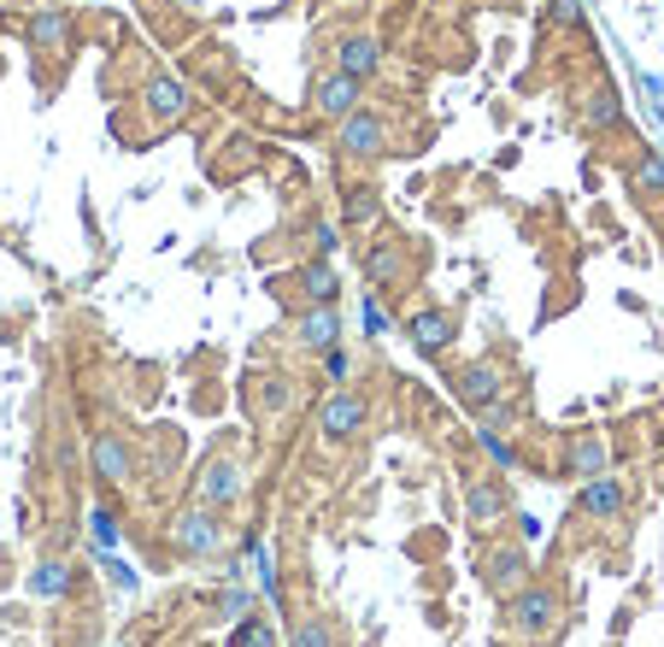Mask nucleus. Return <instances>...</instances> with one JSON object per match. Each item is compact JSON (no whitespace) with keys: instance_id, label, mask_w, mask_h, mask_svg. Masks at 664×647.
<instances>
[{"instance_id":"1","label":"nucleus","mask_w":664,"mask_h":647,"mask_svg":"<svg viewBox=\"0 0 664 647\" xmlns=\"http://www.w3.org/2000/svg\"><path fill=\"white\" fill-rule=\"evenodd\" d=\"M500 607H506V630H512V636H524V642H547V636L559 630V618H565V600H559V588H547V583H536V577L517 588V595H506Z\"/></svg>"},{"instance_id":"2","label":"nucleus","mask_w":664,"mask_h":647,"mask_svg":"<svg viewBox=\"0 0 664 647\" xmlns=\"http://www.w3.org/2000/svg\"><path fill=\"white\" fill-rule=\"evenodd\" d=\"M388 148H394V124H388L377 107H353L348 119L336 124V160L365 165V160H383Z\"/></svg>"},{"instance_id":"3","label":"nucleus","mask_w":664,"mask_h":647,"mask_svg":"<svg viewBox=\"0 0 664 647\" xmlns=\"http://www.w3.org/2000/svg\"><path fill=\"white\" fill-rule=\"evenodd\" d=\"M165 536H171V548L177 553H189V559H212V553H224V512H212V507H200V500H189L177 518L165 524Z\"/></svg>"},{"instance_id":"4","label":"nucleus","mask_w":664,"mask_h":647,"mask_svg":"<svg viewBox=\"0 0 664 647\" xmlns=\"http://www.w3.org/2000/svg\"><path fill=\"white\" fill-rule=\"evenodd\" d=\"M365 419H371V407H365L359 388H329V395L317 400V441H324V448H348V441L365 436Z\"/></svg>"},{"instance_id":"5","label":"nucleus","mask_w":664,"mask_h":647,"mask_svg":"<svg viewBox=\"0 0 664 647\" xmlns=\"http://www.w3.org/2000/svg\"><path fill=\"white\" fill-rule=\"evenodd\" d=\"M195 500L212 512H229L248 500V465H241L236 453H212L206 465L195 471Z\"/></svg>"},{"instance_id":"6","label":"nucleus","mask_w":664,"mask_h":647,"mask_svg":"<svg viewBox=\"0 0 664 647\" xmlns=\"http://www.w3.org/2000/svg\"><path fill=\"white\" fill-rule=\"evenodd\" d=\"M453 395H459V407H471V412L500 407V400H506V371H500V359H471V365H459Z\"/></svg>"},{"instance_id":"7","label":"nucleus","mask_w":664,"mask_h":647,"mask_svg":"<svg viewBox=\"0 0 664 647\" xmlns=\"http://www.w3.org/2000/svg\"><path fill=\"white\" fill-rule=\"evenodd\" d=\"M476 571H483V588H488V595H494V600H506V595H517V588L529 583V548H524V542H506V548H488V553H483V565H476Z\"/></svg>"},{"instance_id":"8","label":"nucleus","mask_w":664,"mask_h":647,"mask_svg":"<svg viewBox=\"0 0 664 647\" xmlns=\"http://www.w3.org/2000/svg\"><path fill=\"white\" fill-rule=\"evenodd\" d=\"M89 471H95L100 483H112V488L136 483V448H129L118 430H95V441H89Z\"/></svg>"},{"instance_id":"9","label":"nucleus","mask_w":664,"mask_h":647,"mask_svg":"<svg viewBox=\"0 0 664 647\" xmlns=\"http://www.w3.org/2000/svg\"><path fill=\"white\" fill-rule=\"evenodd\" d=\"M506 512H512V488L500 483L494 471H476V477L465 483V518H471V530H494Z\"/></svg>"},{"instance_id":"10","label":"nucleus","mask_w":664,"mask_h":647,"mask_svg":"<svg viewBox=\"0 0 664 647\" xmlns=\"http://www.w3.org/2000/svg\"><path fill=\"white\" fill-rule=\"evenodd\" d=\"M359 100H365V83L348 77V71H324V77H312V112H317V119L341 124Z\"/></svg>"},{"instance_id":"11","label":"nucleus","mask_w":664,"mask_h":647,"mask_svg":"<svg viewBox=\"0 0 664 647\" xmlns=\"http://www.w3.org/2000/svg\"><path fill=\"white\" fill-rule=\"evenodd\" d=\"M30 53H41V60H65L71 53V12L65 7H41L30 18Z\"/></svg>"},{"instance_id":"12","label":"nucleus","mask_w":664,"mask_h":647,"mask_svg":"<svg viewBox=\"0 0 664 647\" xmlns=\"http://www.w3.org/2000/svg\"><path fill=\"white\" fill-rule=\"evenodd\" d=\"M295 341L306 353H324V348H336L341 341V307L336 300H324V307H306L300 312V324H295Z\"/></svg>"},{"instance_id":"13","label":"nucleus","mask_w":664,"mask_h":647,"mask_svg":"<svg viewBox=\"0 0 664 647\" xmlns=\"http://www.w3.org/2000/svg\"><path fill=\"white\" fill-rule=\"evenodd\" d=\"M365 277L377 283V289H400V283L412 277V253H406V241H377V248L365 253Z\"/></svg>"},{"instance_id":"14","label":"nucleus","mask_w":664,"mask_h":647,"mask_svg":"<svg viewBox=\"0 0 664 647\" xmlns=\"http://www.w3.org/2000/svg\"><path fill=\"white\" fill-rule=\"evenodd\" d=\"M295 295H300V307H324V300H336L341 295L336 259H306V265L295 271Z\"/></svg>"},{"instance_id":"15","label":"nucleus","mask_w":664,"mask_h":647,"mask_svg":"<svg viewBox=\"0 0 664 647\" xmlns=\"http://www.w3.org/2000/svg\"><path fill=\"white\" fill-rule=\"evenodd\" d=\"M576 512H582V518H617V512H624V483H617L612 471L588 477L582 495H576Z\"/></svg>"},{"instance_id":"16","label":"nucleus","mask_w":664,"mask_h":647,"mask_svg":"<svg viewBox=\"0 0 664 647\" xmlns=\"http://www.w3.org/2000/svg\"><path fill=\"white\" fill-rule=\"evenodd\" d=\"M336 71H348V77H359V83L377 77V71H383V41L377 36H348L336 48Z\"/></svg>"},{"instance_id":"17","label":"nucleus","mask_w":664,"mask_h":647,"mask_svg":"<svg viewBox=\"0 0 664 647\" xmlns=\"http://www.w3.org/2000/svg\"><path fill=\"white\" fill-rule=\"evenodd\" d=\"M453 329H459L453 312H441V307H424V312H412V319H406V336H412L424 353H441L447 341H453Z\"/></svg>"},{"instance_id":"18","label":"nucleus","mask_w":664,"mask_h":647,"mask_svg":"<svg viewBox=\"0 0 664 647\" xmlns=\"http://www.w3.org/2000/svg\"><path fill=\"white\" fill-rule=\"evenodd\" d=\"M71 588H77V565H65V559H41L30 571V595L41 600H65Z\"/></svg>"},{"instance_id":"19","label":"nucleus","mask_w":664,"mask_h":647,"mask_svg":"<svg viewBox=\"0 0 664 647\" xmlns=\"http://www.w3.org/2000/svg\"><path fill=\"white\" fill-rule=\"evenodd\" d=\"M576 112H582L588 129H617V124H624V100H617L612 89H588Z\"/></svg>"},{"instance_id":"20","label":"nucleus","mask_w":664,"mask_h":647,"mask_svg":"<svg viewBox=\"0 0 664 647\" xmlns=\"http://www.w3.org/2000/svg\"><path fill=\"white\" fill-rule=\"evenodd\" d=\"M288 647H336V618L329 612H300L288 630Z\"/></svg>"},{"instance_id":"21","label":"nucleus","mask_w":664,"mask_h":647,"mask_svg":"<svg viewBox=\"0 0 664 647\" xmlns=\"http://www.w3.org/2000/svg\"><path fill=\"white\" fill-rule=\"evenodd\" d=\"M605 471V448H600V436H576L571 441V453H565V477H600Z\"/></svg>"},{"instance_id":"22","label":"nucleus","mask_w":664,"mask_h":647,"mask_svg":"<svg viewBox=\"0 0 664 647\" xmlns=\"http://www.w3.org/2000/svg\"><path fill=\"white\" fill-rule=\"evenodd\" d=\"M148 107L159 112V124H177L183 112H189V95H183V83L153 77V83H148Z\"/></svg>"},{"instance_id":"23","label":"nucleus","mask_w":664,"mask_h":647,"mask_svg":"<svg viewBox=\"0 0 664 647\" xmlns=\"http://www.w3.org/2000/svg\"><path fill=\"white\" fill-rule=\"evenodd\" d=\"M229 647H283V636H277V624H271V618L248 612V618H236V624H229Z\"/></svg>"},{"instance_id":"24","label":"nucleus","mask_w":664,"mask_h":647,"mask_svg":"<svg viewBox=\"0 0 664 647\" xmlns=\"http://www.w3.org/2000/svg\"><path fill=\"white\" fill-rule=\"evenodd\" d=\"M253 407L265 412V419H277L283 407H295V383L288 377H259L253 383Z\"/></svg>"},{"instance_id":"25","label":"nucleus","mask_w":664,"mask_h":647,"mask_svg":"<svg viewBox=\"0 0 664 647\" xmlns=\"http://www.w3.org/2000/svg\"><path fill=\"white\" fill-rule=\"evenodd\" d=\"M341 212H348V224H371V219L383 212V195L371 189V183H353V189H348V207H341Z\"/></svg>"},{"instance_id":"26","label":"nucleus","mask_w":664,"mask_h":647,"mask_svg":"<svg viewBox=\"0 0 664 647\" xmlns=\"http://www.w3.org/2000/svg\"><path fill=\"white\" fill-rule=\"evenodd\" d=\"M248 612H253V588L241 577H229L224 595H218V618H224V624H236V618H248Z\"/></svg>"},{"instance_id":"27","label":"nucleus","mask_w":664,"mask_h":647,"mask_svg":"<svg viewBox=\"0 0 664 647\" xmlns=\"http://www.w3.org/2000/svg\"><path fill=\"white\" fill-rule=\"evenodd\" d=\"M629 183H635V195H664V160L659 153H641L629 171Z\"/></svg>"},{"instance_id":"28","label":"nucleus","mask_w":664,"mask_h":647,"mask_svg":"<svg viewBox=\"0 0 664 647\" xmlns=\"http://www.w3.org/2000/svg\"><path fill=\"white\" fill-rule=\"evenodd\" d=\"M476 441H483V448L494 453V465H517V448H512V436H506V430H494V424H483V419H476Z\"/></svg>"},{"instance_id":"29","label":"nucleus","mask_w":664,"mask_h":647,"mask_svg":"<svg viewBox=\"0 0 664 647\" xmlns=\"http://www.w3.org/2000/svg\"><path fill=\"white\" fill-rule=\"evenodd\" d=\"M89 542H95V553H100V548H112V542H118V512L95 507V512H89Z\"/></svg>"},{"instance_id":"30","label":"nucleus","mask_w":664,"mask_h":647,"mask_svg":"<svg viewBox=\"0 0 664 647\" xmlns=\"http://www.w3.org/2000/svg\"><path fill=\"white\" fill-rule=\"evenodd\" d=\"M317 359H324V383H348V371H353V359H348V348H341V341H336V348H324V353H317Z\"/></svg>"},{"instance_id":"31","label":"nucleus","mask_w":664,"mask_h":647,"mask_svg":"<svg viewBox=\"0 0 664 647\" xmlns=\"http://www.w3.org/2000/svg\"><path fill=\"white\" fill-rule=\"evenodd\" d=\"M336 241H341L336 224H312V259H329V253H336Z\"/></svg>"},{"instance_id":"32","label":"nucleus","mask_w":664,"mask_h":647,"mask_svg":"<svg viewBox=\"0 0 664 647\" xmlns=\"http://www.w3.org/2000/svg\"><path fill=\"white\" fill-rule=\"evenodd\" d=\"M582 18V0H553V7H547V24H576Z\"/></svg>"},{"instance_id":"33","label":"nucleus","mask_w":664,"mask_h":647,"mask_svg":"<svg viewBox=\"0 0 664 647\" xmlns=\"http://www.w3.org/2000/svg\"><path fill=\"white\" fill-rule=\"evenodd\" d=\"M365 329H371V336H383V329H388V312L377 307V300H365Z\"/></svg>"},{"instance_id":"34","label":"nucleus","mask_w":664,"mask_h":647,"mask_svg":"<svg viewBox=\"0 0 664 647\" xmlns=\"http://www.w3.org/2000/svg\"><path fill=\"white\" fill-rule=\"evenodd\" d=\"M107 571H112V588H129V583H136V577H129V571L118 565V559H107Z\"/></svg>"},{"instance_id":"35","label":"nucleus","mask_w":664,"mask_h":647,"mask_svg":"<svg viewBox=\"0 0 664 647\" xmlns=\"http://www.w3.org/2000/svg\"><path fill=\"white\" fill-rule=\"evenodd\" d=\"M494 7H517V0H494Z\"/></svg>"}]
</instances>
